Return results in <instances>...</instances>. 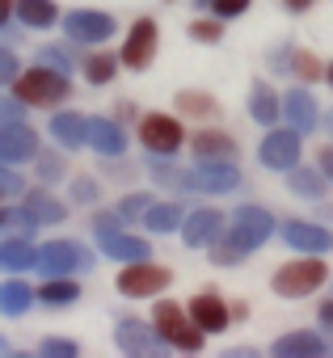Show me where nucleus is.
<instances>
[{
  "instance_id": "obj_1",
  "label": "nucleus",
  "mask_w": 333,
  "mask_h": 358,
  "mask_svg": "<svg viewBox=\"0 0 333 358\" xmlns=\"http://www.w3.org/2000/svg\"><path fill=\"white\" fill-rule=\"evenodd\" d=\"M13 93H17L26 106H55V101H68V76L43 64V68H34V72L17 76Z\"/></svg>"
},
{
  "instance_id": "obj_2",
  "label": "nucleus",
  "mask_w": 333,
  "mask_h": 358,
  "mask_svg": "<svg viewBox=\"0 0 333 358\" xmlns=\"http://www.w3.org/2000/svg\"><path fill=\"white\" fill-rule=\"evenodd\" d=\"M266 236H270V215L245 207V211H236V220H232V245H220V249H215V262H232V257H241L245 249H257Z\"/></svg>"
},
{
  "instance_id": "obj_3",
  "label": "nucleus",
  "mask_w": 333,
  "mask_h": 358,
  "mask_svg": "<svg viewBox=\"0 0 333 358\" xmlns=\"http://www.w3.org/2000/svg\"><path fill=\"white\" fill-rule=\"evenodd\" d=\"M152 324H156V337H164V341L178 345V350H203V329L190 324L178 303H156Z\"/></svg>"
},
{
  "instance_id": "obj_4",
  "label": "nucleus",
  "mask_w": 333,
  "mask_h": 358,
  "mask_svg": "<svg viewBox=\"0 0 333 358\" xmlns=\"http://www.w3.org/2000/svg\"><path fill=\"white\" fill-rule=\"evenodd\" d=\"M164 287H169V270L152 266L148 257H143V262H127V270L118 274V291L131 295V299H139V295H156V291H164Z\"/></svg>"
},
{
  "instance_id": "obj_5",
  "label": "nucleus",
  "mask_w": 333,
  "mask_h": 358,
  "mask_svg": "<svg viewBox=\"0 0 333 358\" xmlns=\"http://www.w3.org/2000/svg\"><path fill=\"white\" fill-rule=\"evenodd\" d=\"M38 266H43V274H72V270H89L93 253L72 241H51L38 249Z\"/></svg>"
},
{
  "instance_id": "obj_6",
  "label": "nucleus",
  "mask_w": 333,
  "mask_h": 358,
  "mask_svg": "<svg viewBox=\"0 0 333 358\" xmlns=\"http://www.w3.org/2000/svg\"><path fill=\"white\" fill-rule=\"evenodd\" d=\"M139 139H143V148H148V152L169 156V152H178V148H182V122H178V118H169V114H148V118L139 122Z\"/></svg>"
},
{
  "instance_id": "obj_7",
  "label": "nucleus",
  "mask_w": 333,
  "mask_h": 358,
  "mask_svg": "<svg viewBox=\"0 0 333 358\" xmlns=\"http://www.w3.org/2000/svg\"><path fill=\"white\" fill-rule=\"evenodd\" d=\"M64 30L76 43H106L114 34V17L110 13H93V9H76V13L64 17Z\"/></svg>"
},
{
  "instance_id": "obj_8",
  "label": "nucleus",
  "mask_w": 333,
  "mask_h": 358,
  "mask_svg": "<svg viewBox=\"0 0 333 358\" xmlns=\"http://www.w3.org/2000/svg\"><path fill=\"white\" fill-rule=\"evenodd\" d=\"M152 55H156V22L139 17V22L131 26V34H127L122 64H127V68H135V72H143V68L152 64Z\"/></svg>"
},
{
  "instance_id": "obj_9",
  "label": "nucleus",
  "mask_w": 333,
  "mask_h": 358,
  "mask_svg": "<svg viewBox=\"0 0 333 358\" xmlns=\"http://www.w3.org/2000/svg\"><path fill=\"white\" fill-rule=\"evenodd\" d=\"M320 278H325V266L320 262H291V266H283L274 274V291L278 295H304V291L320 287Z\"/></svg>"
},
{
  "instance_id": "obj_10",
  "label": "nucleus",
  "mask_w": 333,
  "mask_h": 358,
  "mask_svg": "<svg viewBox=\"0 0 333 358\" xmlns=\"http://www.w3.org/2000/svg\"><path fill=\"white\" fill-rule=\"evenodd\" d=\"M38 152V135L26 127V122H0V160H30Z\"/></svg>"
},
{
  "instance_id": "obj_11",
  "label": "nucleus",
  "mask_w": 333,
  "mask_h": 358,
  "mask_svg": "<svg viewBox=\"0 0 333 358\" xmlns=\"http://www.w3.org/2000/svg\"><path fill=\"white\" fill-rule=\"evenodd\" d=\"M182 186H186V190H232V186H236V169H228V164H207V169L186 173Z\"/></svg>"
},
{
  "instance_id": "obj_12",
  "label": "nucleus",
  "mask_w": 333,
  "mask_h": 358,
  "mask_svg": "<svg viewBox=\"0 0 333 358\" xmlns=\"http://www.w3.org/2000/svg\"><path fill=\"white\" fill-rule=\"evenodd\" d=\"M190 320H194L203 333H220V329L228 324V308H224L215 295H199V299H190Z\"/></svg>"
},
{
  "instance_id": "obj_13",
  "label": "nucleus",
  "mask_w": 333,
  "mask_h": 358,
  "mask_svg": "<svg viewBox=\"0 0 333 358\" xmlns=\"http://www.w3.org/2000/svg\"><path fill=\"white\" fill-rule=\"evenodd\" d=\"M156 329V324H152ZM152 329L143 324V320H122L118 329H114V337H118V345L127 350V354H156L160 345L152 341Z\"/></svg>"
},
{
  "instance_id": "obj_14",
  "label": "nucleus",
  "mask_w": 333,
  "mask_h": 358,
  "mask_svg": "<svg viewBox=\"0 0 333 358\" xmlns=\"http://www.w3.org/2000/svg\"><path fill=\"white\" fill-rule=\"evenodd\" d=\"M30 266H38V249H34L26 236L0 245V270H5V274H22V270H30Z\"/></svg>"
},
{
  "instance_id": "obj_15",
  "label": "nucleus",
  "mask_w": 333,
  "mask_h": 358,
  "mask_svg": "<svg viewBox=\"0 0 333 358\" xmlns=\"http://www.w3.org/2000/svg\"><path fill=\"white\" fill-rule=\"evenodd\" d=\"M89 143L101 152V156H118L127 148V135L118 131V122L110 118H89Z\"/></svg>"
},
{
  "instance_id": "obj_16",
  "label": "nucleus",
  "mask_w": 333,
  "mask_h": 358,
  "mask_svg": "<svg viewBox=\"0 0 333 358\" xmlns=\"http://www.w3.org/2000/svg\"><path fill=\"white\" fill-rule=\"evenodd\" d=\"M51 135L64 143V148H80V143H89V118H80V114H55L51 118Z\"/></svg>"
},
{
  "instance_id": "obj_17",
  "label": "nucleus",
  "mask_w": 333,
  "mask_h": 358,
  "mask_svg": "<svg viewBox=\"0 0 333 358\" xmlns=\"http://www.w3.org/2000/svg\"><path fill=\"white\" fill-rule=\"evenodd\" d=\"M220 224H224V220H220L215 211H194V215L182 224V236H186V245L199 249V245H211V241L220 236Z\"/></svg>"
},
{
  "instance_id": "obj_18",
  "label": "nucleus",
  "mask_w": 333,
  "mask_h": 358,
  "mask_svg": "<svg viewBox=\"0 0 333 358\" xmlns=\"http://www.w3.org/2000/svg\"><path fill=\"white\" fill-rule=\"evenodd\" d=\"M97 241H101V253H106V257H118V262H143V257H148V245H143L139 236L106 232V236H97Z\"/></svg>"
},
{
  "instance_id": "obj_19",
  "label": "nucleus",
  "mask_w": 333,
  "mask_h": 358,
  "mask_svg": "<svg viewBox=\"0 0 333 358\" xmlns=\"http://www.w3.org/2000/svg\"><path fill=\"white\" fill-rule=\"evenodd\" d=\"M295 152H299L295 135H270V139L262 143V160H266L270 169H291V164H295Z\"/></svg>"
},
{
  "instance_id": "obj_20",
  "label": "nucleus",
  "mask_w": 333,
  "mask_h": 358,
  "mask_svg": "<svg viewBox=\"0 0 333 358\" xmlns=\"http://www.w3.org/2000/svg\"><path fill=\"white\" fill-rule=\"evenodd\" d=\"M30 303H34V287H30V282L9 278L5 287H0V312H5V316H22Z\"/></svg>"
},
{
  "instance_id": "obj_21",
  "label": "nucleus",
  "mask_w": 333,
  "mask_h": 358,
  "mask_svg": "<svg viewBox=\"0 0 333 358\" xmlns=\"http://www.w3.org/2000/svg\"><path fill=\"white\" fill-rule=\"evenodd\" d=\"M17 17H22L26 26H34V30H47L59 13H55L51 0H17Z\"/></svg>"
},
{
  "instance_id": "obj_22",
  "label": "nucleus",
  "mask_w": 333,
  "mask_h": 358,
  "mask_svg": "<svg viewBox=\"0 0 333 358\" xmlns=\"http://www.w3.org/2000/svg\"><path fill=\"white\" fill-rule=\"evenodd\" d=\"M194 156H199V160H211V156H215V160H232V156H236V148H232V139H228V135L207 131V135H199V139H194Z\"/></svg>"
},
{
  "instance_id": "obj_23",
  "label": "nucleus",
  "mask_w": 333,
  "mask_h": 358,
  "mask_svg": "<svg viewBox=\"0 0 333 358\" xmlns=\"http://www.w3.org/2000/svg\"><path fill=\"white\" fill-rule=\"evenodd\" d=\"M38 299L51 303V308H64V303H76V299H80V287H76L72 278H47L43 291H38Z\"/></svg>"
},
{
  "instance_id": "obj_24",
  "label": "nucleus",
  "mask_w": 333,
  "mask_h": 358,
  "mask_svg": "<svg viewBox=\"0 0 333 358\" xmlns=\"http://www.w3.org/2000/svg\"><path fill=\"white\" fill-rule=\"evenodd\" d=\"M26 211H30L38 224H59V220H64V203H55V199H51V194H43V190L26 199Z\"/></svg>"
},
{
  "instance_id": "obj_25",
  "label": "nucleus",
  "mask_w": 333,
  "mask_h": 358,
  "mask_svg": "<svg viewBox=\"0 0 333 358\" xmlns=\"http://www.w3.org/2000/svg\"><path fill=\"white\" fill-rule=\"evenodd\" d=\"M143 224H148V232H169V228L182 224V211L173 203H160V207H148L143 211Z\"/></svg>"
},
{
  "instance_id": "obj_26",
  "label": "nucleus",
  "mask_w": 333,
  "mask_h": 358,
  "mask_svg": "<svg viewBox=\"0 0 333 358\" xmlns=\"http://www.w3.org/2000/svg\"><path fill=\"white\" fill-rule=\"evenodd\" d=\"M287 241L299 249H325L329 245V236L320 228H308V224H287Z\"/></svg>"
},
{
  "instance_id": "obj_27",
  "label": "nucleus",
  "mask_w": 333,
  "mask_h": 358,
  "mask_svg": "<svg viewBox=\"0 0 333 358\" xmlns=\"http://www.w3.org/2000/svg\"><path fill=\"white\" fill-rule=\"evenodd\" d=\"M253 118H257V122H274V118H278V101H274V93H270L266 85L253 89Z\"/></svg>"
},
{
  "instance_id": "obj_28",
  "label": "nucleus",
  "mask_w": 333,
  "mask_h": 358,
  "mask_svg": "<svg viewBox=\"0 0 333 358\" xmlns=\"http://www.w3.org/2000/svg\"><path fill=\"white\" fill-rule=\"evenodd\" d=\"M114 55H93L89 64H85V76L93 80V85H106V80H114Z\"/></svg>"
},
{
  "instance_id": "obj_29",
  "label": "nucleus",
  "mask_w": 333,
  "mask_h": 358,
  "mask_svg": "<svg viewBox=\"0 0 333 358\" xmlns=\"http://www.w3.org/2000/svg\"><path fill=\"white\" fill-rule=\"evenodd\" d=\"M287 114L295 118V127H312V101L304 93H291L287 97Z\"/></svg>"
},
{
  "instance_id": "obj_30",
  "label": "nucleus",
  "mask_w": 333,
  "mask_h": 358,
  "mask_svg": "<svg viewBox=\"0 0 333 358\" xmlns=\"http://www.w3.org/2000/svg\"><path fill=\"white\" fill-rule=\"evenodd\" d=\"M190 34H194L199 43H220V34H224V30H220V22H194V26H190Z\"/></svg>"
},
{
  "instance_id": "obj_31",
  "label": "nucleus",
  "mask_w": 333,
  "mask_h": 358,
  "mask_svg": "<svg viewBox=\"0 0 333 358\" xmlns=\"http://www.w3.org/2000/svg\"><path fill=\"white\" fill-rule=\"evenodd\" d=\"M38 64H51L55 72H68V68H72V64H68V55H64L59 47H43V51H38Z\"/></svg>"
},
{
  "instance_id": "obj_32",
  "label": "nucleus",
  "mask_w": 333,
  "mask_h": 358,
  "mask_svg": "<svg viewBox=\"0 0 333 358\" xmlns=\"http://www.w3.org/2000/svg\"><path fill=\"white\" fill-rule=\"evenodd\" d=\"M22 110H26V101H22V97H17V101L0 97V122H22Z\"/></svg>"
},
{
  "instance_id": "obj_33",
  "label": "nucleus",
  "mask_w": 333,
  "mask_h": 358,
  "mask_svg": "<svg viewBox=\"0 0 333 358\" xmlns=\"http://www.w3.org/2000/svg\"><path fill=\"white\" fill-rule=\"evenodd\" d=\"M38 177H43V182H55V177H64L59 156H43V160H38Z\"/></svg>"
},
{
  "instance_id": "obj_34",
  "label": "nucleus",
  "mask_w": 333,
  "mask_h": 358,
  "mask_svg": "<svg viewBox=\"0 0 333 358\" xmlns=\"http://www.w3.org/2000/svg\"><path fill=\"white\" fill-rule=\"evenodd\" d=\"M211 9H215L220 17H236V13L249 9V0H211Z\"/></svg>"
},
{
  "instance_id": "obj_35",
  "label": "nucleus",
  "mask_w": 333,
  "mask_h": 358,
  "mask_svg": "<svg viewBox=\"0 0 333 358\" xmlns=\"http://www.w3.org/2000/svg\"><path fill=\"white\" fill-rule=\"evenodd\" d=\"M17 68H22V64H17L13 51H0V85H9V80L17 76Z\"/></svg>"
},
{
  "instance_id": "obj_36",
  "label": "nucleus",
  "mask_w": 333,
  "mask_h": 358,
  "mask_svg": "<svg viewBox=\"0 0 333 358\" xmlns=\"http://www.w3.org/2000/svg\"><path fill=\"white\" fill-rule=\"evenodd\" d=\"M43 354H55V358H72V354H76V345H72V341H59V337H51V341H43Z\"/></svg>"
},
{
  "instance_id": "obj_37",
  "label": "nucleus",
  "mask_w": 333,
  "mask_h": 358,
  "mask_svg": "<svg viewBox=\"0 0 333 358\" xmlns=\"http://www.w3.org/2000/svg\"><path fill=\"white\" fill-rule=\"evenodd\" d=\"M0 190H5V194H22V177H17V173H5V169H0Z\"/></svg>"
},
{
  "instance_id": "obj_38",
  "label": "nucleus",
  "mask_w": 333,
  "mask_h": 358,
  "mask_svg": "<svg viewBox=\"0 0 333 358\" xmlns=\"http://www.w3.org/2000/svg\"><path fill=\"white\" fill-rule=\"evenodd\" d=\"M143 203H148L143 194H131V199L122 203V220H131V215H143Z\"/></svg>"
},
{
  "instance_id": "obj_39",
  "label": "nucleus",
  "mask_w": 333,
  "mask_h": 358,
  "mask_svg": "<svg viewBox=\"0 0 333 358\" xmlns=\"http://www.w3.org/2000/svg\"><path fill=\"white\" fill-rule=\"evenodd\" d=\"M97 232H122V215H97Z\"/></svg>"
},
{
  "instance_id": "obj_40",
  "label": "nucleus",
  "mask_w": 333,
  "mask_h": 358,
  "mask_svg": "<svg viewBox=\"0 0 333 358\" xmlns=\"http://www.w3.org/2000/svg\"><path fill=\"white\" fill-rule=\"evenodd\" d=\"M182 101H186V110H190V114H207V110H211V106H207V97H199V93H186Z\"/></svg>"
},
{
  "instance_id": "obj_41",
  "label": "nucleus",
  "mask_w": 333,
  "mask_h": 358,
  "mask_svg": "<svg viewBox=\"0 0 333 358\" xmlns=\"http://www.w3.org/2000/svg\"><path fill=\"white\" fill-rule=\"evenodd\" d=\"M72 194H76V199H93L97 186H93V182H72Z\"/></svg>"
},
{
  "instance_id": "obj_42",
  "label": "nucleus",
  "mask_w": 333,
  "mask_h": 358,
  "mask_svg": "<svg viewBox=\"0 0 333 358\" xmlns=\"http://www.w3.org/2000/svg\"><path fill=\"white\" fill-rule=\"evenodd\" d=\"M295 68H299L304 76H316V64H312V55H295Z\"/></svg>"
},
{
  "instance_id": "obj_43",
  "label": "nucleus",
  "mask_w": 333,
  "mask_h": 358,
  "mask_svg": "<svg viewBox=\"0 0 333 358\" xmlns=\"http://www.w3.org/2000/svg\"><path fill=\"white\" fill-rule=\"evenodd\" d=\"M9 13H13V0H0V26L9 22Z\"/></svg>"
},
{
  "instance_id": "obj_44",
  "label": "nucleus",
  "mask_w": 333,
  "mask_h": 358,
  "mask_svg": "<svg viewBox=\"0 0 333 358\" xmlns=\"http://www.w3.org/2000/svg\"><path fill=\"white\" fill-rule=\"evenodd\" d=\"M325 324H333V303H329V308H325Z\"/></svg>"
},
{
  "instance_id": "obj_45",
  "label": "nucleus",
  "mask_w": 333,
  "mask_h": 358,
  "mask_svg": "<svg viewBox=\"0 0 333 358\" xmlns=\"http://www.w3.org/2000/svg\"><path fill=\"white\" fill-rule=\"evenodd\" d=\"M287 5H291V9H304V5H308V0H287Z\"/></svg>"
},
{
  "instance_id": "obj_46",
  "label": "nucleus",
  "mask_w": 333,
  "mask_h": 358,
  "mask_svg": "<svg viewBox=\"0 0 333 358\" xmlns=\"http://www.w3.org/2000/svg\"><path fill=\"white\" fill-rule=\"evenodd\" d=\"M0 199H5V190H0Z\"/></svg>"
},
{
  "instance_id": "obj_47",
  "label": "nucleus",
  "mask_w": 333,
  "mask_h": 358,
  "mask_svg": "<svg viewBox=\"0 0 333 358\" xmlns=\"http://www.w3.org/2000/svg\"><path fill=\"white\" fill-rule=\"evenodd\" d=\"M329 80H333V72H329Z\"/></svg>"
},
{
  "instance_id": "obj_48",
  "label": "nucleus",
  "mask_w": 333,
  "mask_h": 358,
  "mask_svg": "<svg viewBox=\"0 0 333 358\" xmlns=\"http://www.w3.org/2000/svg\"><path fill=\"white\" fill-rule=\"evenodd\" d=\"M0 350H5V345H0Z\"/></svg>"
}]
</instances>
